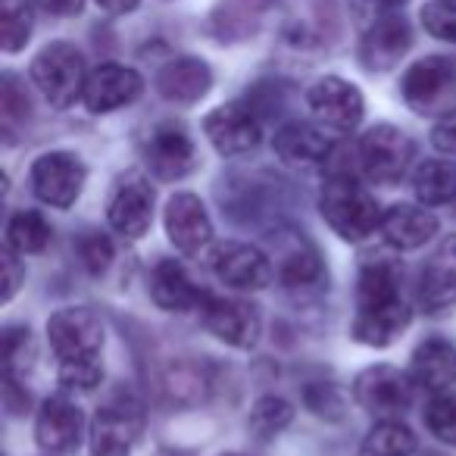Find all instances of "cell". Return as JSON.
I'll return each instance as SVG.
<instances>
[{
    "label": "cell",
    "mask_w": 456,
    "mask_h": 456,
    "mask_svg": "<svg viewBox=\"0 0 456 456\" xmlns=\"http://www.w3.org/2000/svg\"><path fill=\"white\" fill-rule=\"evenodd\" d=\"M416 435L400 419H379L360 444V456H412Z\"/></svg>",
    "instance_id": "f1b7e54d"
},
{
    "label": "cell",
    "mask_w": 456,
    "mask_h": 456,
    "mask_svg": "<svg viewBox=\"0 0 456 456\" xmlns=\"http://www.w3.org/2000/svg\"><path fill=\"white\" fill-rule=\"evenodd\" d=\"M32 356V335L26 325H7L4 329V372L16 375L22 362Z\"/></svg>",
    "instance_id": "74e56055"
},
{
    "label": "cell",
    "mask_w": 456,
    "mask_h": 456,
    "mask_svg": "<svg viewBox=\"0 0 456 456\" xmlns=\"http://www.w3.org/2000/svg\"><path fill=\"white\" fill-rule=\"evenodd\" d=\"M82 410L66 397H47L35 419V441L45 453H72L82 441Z\"/></svg>",
    "instance_id": "ffe728a7"
},
{
    "label": "cell",
    "mask_w": 456,
    "mask_h": 456,
    "mask_svg": "<svg viewBox=\"0 0 456 456\" xmlns=\"http://www.w3.org/2000/svg\"><path fill=\"white\" fill-rule=\"evenodd\" d=\"M403 103L419 116H437L456 110V60L422 57L400 78Z\"/></svg>",
    "instance_id": "277c9868"
},
{
    "label": "cell",
    "mask_w": 456,
    "mask_h": 456,
    "mask_svg": "<svg viewBox=\"0 0 456 456\" xmlns=\"http://www.w3.org/2000/svg\"><path fill=\"white\" fill-rule=\"evenodd\" d=\"M422 28L444 45H456V4L431 0L422 7Z\"/></svg>",
    "instance_id": "e575fe53"
},
{
    "label": "cell",
    "mask_w": 456,
    "mask_h": 456,
    "mask_svg": "<svg viewBox=\"0 0 456 456\" xmlns=\"http://www.w3.org/2000/svg\"><path fill=\"white\" fill-rule=\"evenodd\" d=\"M22 254H16L13 248H4V254H0V269H4V304H10V300L16 297V291L22 288V281H26V266L20 263Z\"/></svg>",
    "instance_id": "ab89813d"
},
{
    "label": "cell",
    "mask_w": 456,
    "mask_h": 456,
    "mask_svg": "<svg viewBox=\"0 0 456 456\" xmlns=\"http://www.w3.org/2000/svg\"><path fill=\"white\" fill-rule=\"evenodd\" d=\"M294 419V406L288 403L285 397H275V394H266L254 403L250 410V431H254L260 441H269L279 431H285Z\"/></svg>",
    "instance_id": "1f68e13d"
},
{
    "label": "cell",
    "mask_w": 456,
    "mask_h": 456,
    "mask_svg": "<svg viewBox=\"0 0 456 456\" xmlns=\"http://www.w3.org/2000/svg\"><path fill=\"white\" fill-rule=\"evenodd\" d=\"M450 4H456V0H450Z\"/></svg>",
    "instance_id": "c3c4849f"
},
{
    "label": "cell",
    "mask_w": 456,
    "mask_h": 456,
    "mask_svg": "<svg viewBox=\"0 0 456 456\" xmlns=\"http://www.w3.org/2000/svg\"><path fill=\"white\" fill-rule=\"evenodd\" d=\"M306 103H310L313 119L322 128L338 134H350L360 128L362 113H366V103L356 85H350L347 78L325 76L306 91Z\"/></svg>",
    "instance_id": "9c48e42d"
},
{
    "label": "cell",
    "mask_w": 456,
    "mask_h": 456,
    "mask_svg": "<svg viewBox=\"0 0 456 456\" xmlns=\"http://www.w3.org/2000/svg\"><path fill=\"white\" fill-rule=\"evenodd\" d=\"M425 428L435 441L456 447V391L435 394L431 403L425 406Z\"/></svg>",
    "instance_id": "d6a6232c"
},
{
    "label": "cell",
    "mask_w": 456,
    "mask_h": 456,
    "mask_svg": "<svg viewBox=\"0 0 456 456\" xmlns=\"http://www.w3.org/2000/svg\"><path fill=\"white\" fill-rule=\"evenodd\" d=\"M412 47V28L400 13H385L372 20L360 41V63L369 72H391Z\"/></svg>",
    "instance_id": "2e32d148"
},
{
    "label": "cell",
    "mask_w": 456,
    "mask_h": 456,
    "mask_svg": "<svg viewBox=\"0 0 456 456\" xmlns=\"http://www.w3.org/2000/svg\"><path fill=\"white\" fill-rule=\"evenodd\" d=\"M213 88V69L200 57H175L157 72V94L178 107H191Z\"/></svg>",
    "instance_id": "7402d4cb"
},
{
    "label": "cell",
    "mask_w": 456,
    "mask_h": 456,
    "mask_svg": "<svg viewBox=\"0 0 456 456\" xmlns=\"http://www.w3.org/2000/svg\"><path fill=\"white\" fill-rule=\"evenodd\" d=\"M78 256H82V266L91 275H101L113 263V244H110V238L103 232H85L78 238Z\"/></svg>",
    "instance_id": "d590c367"
},
{
    "label": "cell",
    "mask_w": 456,
    "mask_h": 456,
    "mask_svg": "<svg viewBox=\"0 0 456 456\" xmlns=\"http://www.w3.org/2000/svg\"><path fill=\"white\" fill-rule=\"evenodd\" d=\"M53 232L47 225V219L35 209H20L10 216L7 222V248H13L16 254H41L51 244Z\"/></svg>",
    "instance_id": "f546056e"
},
{
    "label": "cell",
    "mask_w": 456,
    "mask_h": 456,
    "mask_svg": "<svg viewBox=\"0 0 456 456\" xmlns=\"http://www.w3.org/2000/svg\"><path fill=\"white\" fill-rule=\"evenodd\" d=\"M32 38V10L26 0H0V47L20 53Z\"/></svg>",
    "instance_id": "4dcf8cb0"
},
{
    "label": "cell",
    "mask_w": 456,
    "mask_h": 456,
    "mask_svg": "<svg viewBox=\"0 0 456 456\" xmlns=\"http://www.w3.org/2000/svg\"><path fill=\"white\" fill-rule=\"evenodd\" d=\"M410 304L403 297V273L394 260H372L356 281V316L350 322L354 341L366 347H387L410 325Z\"/></svg>",
    "instance_id": "6da1fadb"
},
{
    "label": "cell",
    "mask_w": 456,
    "mask_h": 456,
    "mask_svg": "<svg viewBox=\"0 0 456 456\" xmlns=\"http://www.w3.org/2000/svg\"><path fill=\"white\" fill-rule=\"evenodd\" d=\"M203 134L209 138V144L222 153V157H241L250 153L263 138V122L250 103L232 101L216 107L213 113H207L203 119Z\"/></svg>",
    "instance_id": "8fae6325"
},
{
    "label": "cell",
    "mask_w": 456,
    "mask_h": 456,
    "mask_svg": "<svg viewBox=\"0 0 456 456\" xmlns=\"http://www.w3.org/2000/svg\"><path fill=\"white\" fill-rule=\"evenodd\" d=\"M319 213L331 225L341 241H366L375 228L381 225V213L375 197L354 178L347 163L331 166V175L325 178L322 194H319Z\"/></svg>",
    "instance_id": "7a4b0ae2"
},
{
    "label": "cell",
    "mask_w": 456,
    "mask_h": 456,
    "mask_svg": "<svg viewBox=\"0 0 456 456\" xmlns=\"http://www.w3.org/2000/svg\"><path fill=\"white\" fill-rule=\"evenodd\" d=\"M35 7H41L51 16H76L85 7V0H35Z\"/></svg>",
    "instance_id": "7bdbcfd3"
},
{
    "label": "cell",
    "mask_w": 456,
    "mask_h": 456,
    "mask_svg": "<svg viewBox=\"0 0 456 456\" xmlns=\"http://www.w3.org/2000/svg\"><path fill=\"white\" fill-rule=\"evenodd\" d=\"M412 385L431 394H444L456 385V347L444 338H428L412 350L410 362Z\"/></svg>",
    "instance_id": "484cf974"
},
{
    "label": "cell",
    "mask_w": 456,
    "mask_h": 456,
    "mask_svg": "<svg viewBox=\"0 0 456 456\" xmlns=\"http://www.w3.org/2000/svg\"><path fill=\"white\" fill-rule=\"evenodd\" d=\"M419 304L425 313H444L456 304V235L441 241L419 275Z\"/></svg>",
    "instance_id": "603a6c76"
},
{
    "label": "cell",
    "mask_w": 456,
    "mask_h": 456,
    "mask_svg": "<svg viewBox=\"0 0 456 456\" xmlns=\"http://www.w3.org/2000/svg\"><path fill=\"white\" fill-rule=\"evenodd\" d=\"M412 157H416V144L412 138L397 126H372L356 144V163H360L362 175L375 184H394L406 175Z\"/></svg>",
    "instance_id": "5b68a950"
},
{
    "label": "cell",
    "mask_w": 456,
    "mask_h": 456,
    "mask_svg": "<svg viewBox=\"0 0 456 456\" xmlns=\"http://www.w3.org/2000/svg\"><path fill=\"white\" fill-rule=\"evenodd\" d=\"M107 219L119 235L132 238V241L147 235L153 222V188L141 172H126L116 182L107 200Z\"/></svg>",
    "instance_id": "5bb4252c"
},
{
    "label": "cell",
    "mask_w": 456,
    "mask_h": 456,
    "mask_svg": "<svg viewBox=\"0 0 456 456\" xmlns=\"http://www.w3.org/2000/svg\"><path fill=\"white\" fill-rule=\"evenodd\" d=\"M103 381V369L97 360H69L60 362V385L72 391H94Z\"/></svg>",
    "instance_id": "8d00e7d4"
},
{
    "label": "cell",
    "mask_w": 456,
    "mask_h": 456,
    "mask_svg": "<svg viewBox=\"0 0 456 456\" xmlns=\"http://www.w3.org/2000/svg\"><path fill=\"white\" fill-rule=\"evenodd\" d=\"M144 428V410L128 394L113 397L101 406L91 422V453L94 456H128Z\"/></svg>",
    "instance_id": "ba28073f"
},
{
    "label": "cell",
    "mask_w": 456,
    "mask_h": 456,
    "mask_svg": "<svg viewBox=\"0 0 456 456\" xmlns=\"http://www.w3.org/2000/svg\"><path fill=\"white\" fill-rule=\"evenodd\" d=\"M200 316H203V325H207L219 341H225L228 347L250 350L260 341L263 319H260V313H256V306L244 304V300L213 297V294H207L200 304Z\"/></svg>",
    "instance_id": "9a60e30c"
},
{
    "label": "cell",
    "mask_w": 456,
    "mask_h": 456,
    "mask_svg": "<svg viewBox=\"0 0 456 456\" xmlns=\"http://www.w3.org/2000/svg\"><path fill=\"white\" fill-rule=\"evenodd\" d=\"M4 406L10 410V416H20L22 410H28V391L10 372H4Z\"/></svg>",
    "instance_id": "b9f144b4"
},
{
    "label": "cell",
    "mask_w": 456,
    "mask_h": 456,
    "mask_svg": "<svg viewBox=\"0 0 456 456\" xmlns=\"http://www.w3.org/2000/svg\"><path fill=\"white\" fill-rule=\"evenodd\" d=\"M151 297L166 313H188V310H200L207 291H200L194 285L188 269L178 260H159L151 273Z\"/></svg>",
    "instance_id": "d4e9b609"
},
{
    "label": "cell",
    "mask_w": 456,
    "mask_h": 456,
    "mask_svg": "<svg viewBox=\"0 0 456 456\" xmlns=\"http://www.w3.org/2000/svg\"><path fill=\"white\" fill-rule=\"evenodd\" d=\"M0 116L7 126H20L32 116V101H28V91L13 72L0 78Z\"/></svg>",
    "instance_id": "836d02e7"
},
{
    "label": "cell",
    "mask_w": 456,
    "mask_h": 456,
    "mask_svg": "<svg viewBox=\"0 0 456 456\" xmlns=\"http://www.w3.org/2000/svg\"><path fill=\"white\" fill-rule=\"evenodd\" d=\"M281 0H216L209 10V32L222 45L254 38Z\"/></svg>",
    "instance_id": "d6986e66"
},
{
    "label": "cell",
    "mask_w": 456,
    "mask_h": 456,
    "mask_svg": "<svg viewBox=\"0 0 456 456\" xmlns=\"http://www.w3.org/2000/svg\"><path fill=\"white\" fill-rule=\"evenodd\" d=\"M304 403L310 406L316 416H325V419H341L344 416V394L338 391L335 385H325V381L306 385Z\"/></svg>",
    "instance_id": "f35d334b"
},
{
    "label": "cell",
    "mask_w": 456,
    "mask_h": 456,
    "mask_svg": "<svg viewBox=\"0 0 456 456\" xmlns=\"http://www.w3.org/2000/svg\"><path fill=\"white\" fill-rule=\"evenodd\" d=\"M222 456H241V453H222Z\"/></svg>",
    "instance_id": "7dc6e473"
},
{
    "label": "cell",
    "mask_w": 456,
    "mask_h": 456,
    "mask_svg": "<svg viewBox=\"0 0 456 456\" xmlns=\"http://www.w3.org/2000/svg\"><path fill=\"white\" fill-rule=\"evenodd\" d=\"M163 222H166V235L175 244V250H182L188 256L200 254L213 241V222H209L207 207H203L200 197L188 194V191L169 197Z\"/></svg>",
    "instance_id": "ac0fdd59"
},
{
    "label": "cell",
    "mask_w": 456,
    "mask_h": 456,
    "mask_svg": "<svg viewBox=\"0 0 456 456\" xmlns=\"http://www.w3.org/2000/svg\"><path fill=\"white\" fill-rule=\"evenodd\" d=\"M412 191L425 207L456 200V159H425L412 172Z\"/></svg>",
    "instance_id": "83f0119b"
},
{
    "label": "cell",
    "mask_w": 456,
    "mask_h": 456,
    "mask_svg": "<svg viewBox=\"0 0 456 456\" xmlns=\"http://www.w3.org/2000/svg\"><path fill=\"white\" fill-rule=\"evenodd\" d=\"M35 88L41 91L53 110H69L76 101H82L85 82H88V66L76 45L69 41H51L35 53L32 66H28Z\"/></svg>",
    "instance_id": "3957f363"
},
{
    "label": "cell",
    "mask_w": 456,
    "mask_h": 456,
    "mask_svg": "<svg viewBox=\"0 0 456 456\" xmlns=\"http://www.w3.org/2000/svg\"><path fill=\"white\" fill-rule=\"evenodd\" d=\"M28 178H32V191L38 200L51 203L57 209H69L78 200V194H82L88 169H85V163L76 153L51 151L35 159Z\"/></svg>",
    "instance_id": "30bf717a"
},
{
    "label": "cell",
    "mask_w": 456,
    "mask_h": 456,
    "mask_svg": "<svg viewBox=\"0 0 456 456\" xmlns=\"http://www.w3.org/2000/svg\"><path fill=\"white\" fill-rule=\"evenodd\" d=\"M403 4L406 0H356V7L366 10L372 20H379V16H385V13H397Z\"/></svg>",
    "instance_id": "ee69618b"
},
{
    "label": "cell",
    "mask_w": 456,
    "mask_h": 456,
    "mask_svg": "<svg viewBox=\"0 0 456 456\" xmlns=\"http://www.w3.org/2000/svg\"><path fill=\"white\" fill-rule=\"evenodd\" d=\"M144 163L159 182H178L197 169V147L188 128L178 122H159L144 141Z\"/></svg>",
    "instance_id": "7c38bea8"
},
{
    "label": "cell",
    "mask_w": 456,
    "mask_h": 456,
    "mask_svg": "<svg viewBox=\"0 0 456 456\" xmlns=\"http://www.w3.org/2000/svg\"><path fill=\"white\" fill-rule=\"evenodd\" d=\"M157 456H182V453H169V450H163V453H157Z\"/></svg>",
    "instance_id": "bcb514c9"
},
{
    "label": "cell",
    "mask_w": 456,
    "mask_h": 456,
    "mask_svg": "<svg viewBox=\"0 0 456 456\" xmlns=\"http://www.w3.org/2000/svg\"><path fill=\"white\" fill-rule=\"evenodd\" d=\"M273 147L279 153L281 163L288 166H322L331 159L335 147L325 138L322 126H310V122H288L275 132Z\"/></svg>",
    "instance_id": "4316f807"
},
{
    "label": "cell",
    "mask_w": 456,
    "mask_h": 456,
    "mask_svg": "<svg viewBox=\"0 0 456 456\" xmlns=\"http://www.w3.org/2000/svg\"><path fill=\"white\" fill-rule=\"evenodd\" d=\"M94 4L101 10H107V13H113V16H126V13H132V10L138 7L141 0H94Z\"/></svg>",
    "instance_id": "f6af8a7d"
},
{
    "label": "cell",
    "mask_w": 456,
    "mask_h": 456,
    "mask_svg": "<svg viewBox=\"0 0 456 456\" xmlns=\"http://www.w3.org/2000/svg\"><path fill=\"white\" fill-rule=\"evenodd\" d=\"M431 144L441 153H447V157H456V110L444 113L441 119L435 122V128H431Z\"/></svg>",
    "instance_id": "60d3db41"
},
{
    "label": "cell",
    "mask_w": 456,
    "mask_h": 456,
    "mask_svg": "<svg viewBox=\"0 0 456 456\" xmlns=\"http://www.w3.org/2000/svg\"><path fill=\"white\" fill-rule=\"evenodd\" d=\"M275 275L291 291L319 285L325 279L319 250L306 241L304 232H288V235L275 238Z\"/></svg>",
    "instance_id": "44dd1931"
},
{
    "label": "cell",
    "mask_w": 456,
    "mask_h": 456,
    "mask_svg": "<svg viewBox=\"0 0 456 456\" xmlns=\"http://www.w3.org/2000/svg\"><path fill=\"white\" fill-rule=\"evenodd\" d=\"M209 266H213L216 279L222 285L235 288V291H263V288L273 285L275 275L273 260L260 248L244 241L219 244L209 256Z\"/></svg>",
    "instance_id": "4fadbf2b"
},
{
    "label": "cell",
    "mask_w": 456,
    "mask_h": 456,
    "mask_svg": "<svg viewBox=\"0 0 456 456\" xmlns=\"http://www.w3.org/2000/svg\"><path fill=\"white\" fill-rule=\"evenodd\" d=\"M141 91H144V78L132 66L101 63L97 69L88 72L82 103L91 113H113V110H122L138 101Z\"/></svg>",
    "instance_id": "e0dca14e"
},
{
    "label": "cell",
    "mask_w": 456,
    "mask_h": 456,
    "mask_svg": "<svg viewBox=\"0 0 456 456\" xmlns=\"http://www.w3.org/2000/svg\"><path fill=\"white\" fill-rule=\"evenodd\" d=\"M379 232L385 235V241L397 250H416L425 241L437 235V216L431 209L416 207V203H394L381 213Z\"/></svg>",
    "instance_id": "cb8c5ba5"
},
{
    "label": "cell",
    "mask_w": 456,
    "mask_h": 456,
    "mask_svg": "<svg viewBox=\"0 0 456 456\" xmlns=\"http://www.w3.org/2000/svg\"><path fill=\"white\" fill-rule=\"evenodd\" d=\"M354 400L375 419H400L412 403V379L394 366H369L354 379Z\"/></svg>",
    "instance_id": "52a82bcc"
},
{
    "label": "cell",
    "mask_w": 456,
    "mask_h": 456,
    "mask_svg": "<svg viewBox=\"0 0 456 456\" xmlns=\"http://www.w3.org/2000/svg\"><path fill=\"white\" fill-rule=\"evenodd\" d=\"M47 341L60 362L97 360L103 347V322L91 306H63L47 319Z\"/></svg>",
    "instance_id": "8992f818"
}]
</instances>
